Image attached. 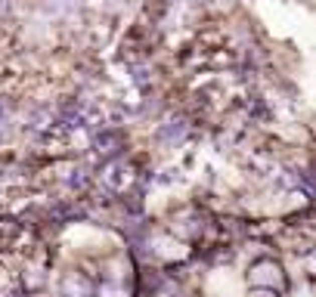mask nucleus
Instances as JSON below:
<instances>
[{"label": "nucleus", "mask_w": 316, "mask_h": 297, "mask_svg": "<svg viewBox=\"0 0 316 297\" xmlns=\"http://www.w3.org/2000/svg\"><path fill=\"white\" fill-rule=\"evenodd\" d=\"M248 285L251 288H270V291H279L282 294L288 288V278H285V269L279 260L273 257H260L248 266Z\"/></svg>", "instance_id": "f257e3e1"}]
</instances>
